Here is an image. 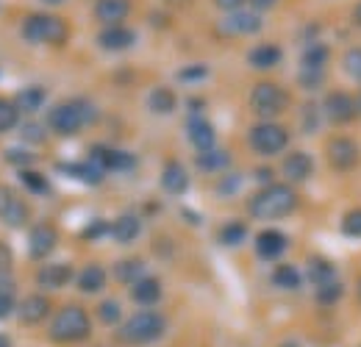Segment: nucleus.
<instances>
[{
    "label": "nucleus",
    "instance_id": "obj_56",
    "mask_svg": "<svg viewBox=\"0 0 361 347\" xmlns=\"http://www.w3.org/2000/svg\"><path fill=\"white\" fill-rule=\"evenodd\" d=\"M281 347H298L295 342H286V345H281Z\"/></svg>",
    "mask_w": 361,
    "mask_h": 347
},
{
    "label": "nucleus",
    "instance_id": "obj_15",
    "mask_svg": "<svg viewBox=\"0 0 361 347\" xmlns=\"http://www.w3.org/2000/svg\"><path fill=\"white\" fill-rule=\"evenodd\" d=\"M136 42V34L126 25H106L100 34H97V44L103 50H128Z\"/></svg>",
    "mask_w": 361,
    "mask_h": 347
},
{
    "label": "nucleus",
    "instance_id": "obj_3",
    "mask_svg": "<svg viewBox=\"0 0 361 347\" xmlns=\"http://www.w3.org/2000/svg\"><path fill=\"white\" fill-rule=\"evenodd\" d=\"M94 120V109H92L87 100H70V103H61L56 106L50 114H47V126L56 130L59 136H73L84 128L87 123Z\"/></svg>",
    "mask_w": 361,
    "mask_h": 347
},
{
    "label": "nucleus",
    "instance_id": "obj_47",
    "mask_svg": "<svg viewBox=\"0 0 361 347\" xmlns=\"http://www.w3.org/2000/svg\"><path fill=\"white\" fill-rule=\"evenodd\" d=\"M206 73H209V70H206V67H203V64H197V67H192V70H180V81H197V78H206Z\"/></svg>",
    "mask_w": 361,
    "mask_h": 347
},
{
    "label": "nucleus",
    "instance_id": "obj_12",
    "mask_svg": "<svg viewBox=\"0 0 361 347\" xmlns=\"http://www.w3.org/2000/svg\"><path fill=\"white\" fill-rule=\"evenodd\" d=\"M262 28V17L259 11H231L223 23V31L231 37H245V34H256Z\"/></svg>",
    "mask_w": 361,
    "mask_h": 347
},
{
    "label": "nucleus",
    "instance_id": "obj_37",
    "mask_svg": "<svg viewBox=\"0 0 361 347\" xmlns=\"http://www.w3.org/2000/svg\"><path fill=\"white\" fill-rule=\"evenodd\" d=\"M97 317H100L103 325H114V322H120L123 308H120V303H114V300H106V303L97 305Z\"/></svg>",
    "mask_w": 361,
    "mask_h": 347
},
{
    "label": "nucleus",
    "instance_id": "obj_32",
    "mask_svg": "<svg viewBox=\"0 0 361 347\" xmlns=\"http://www.w3.org/2000/svg\"><path fill=\"white\" fill-rule=\"evenodd\" d=\"M20 109H17V103L14 100H6V97H0V133H6V130L17 128V123H20Z\"/></svg>",
    "mask_w": 361,
    "mask_h": 347
},
{
    "label": "nucleus",
    "instance_id": "obj_6",
    "mask_svg": "<svg viewBox=\"0 0 361 347\" xmlns=\"http://www.w3.org/2000/svg\"><path fill=\"white\" fill-rule=\"evenodd\" d=\"M286 103H289L286 92L281 87H275V84H270V81L256 84L253 92H250V109L259 117H275V114H281L286 109Z\"/></svg>",
    "mask_w": 361,
    "mask_h": 347
},
{
    "label": "nucleus",
    "instance_id": "obj_49",
    "mask_svg": "<svg viewBox=\"0 0 361 347\" xmlns=\"http://www.w3.org/2000/svg\"><path fill=\"white\" fill-rule=\"evenodd\" d=\"M223 192H233V189H239V175H228V181H223V186H220Z\"/></svg>",
    "mask_w": 361,
    "mask_h": 347
},
{
    "label": "nucleus",
    "instance_id": "obj_16",
    "mask_svg": "<svg viewBox=\"0 0 361 347\" xmlns=\"http://www.w3.org/2000/svg\"><path fill=\"white\" fill-rule=\"evenodd\" d=\"M47 314H50V300H47L45 295H31L17 308V317H20L23 325H37V322L45 319Z\"/></svg>",
    "mask_w": 361,
    "mask_h": 347
},
{
    "label": "nucleus",
    "instance_id": "obj_1",
    "mask_svg": "<svg viewBox=\"0 0 361 347\" xmlns=\"http://www.w3.org/2000/svg\"><path fill=\"white\" fill-rule=\"evenodd\" d=\"M298 209V192L286 183H267L247 203V212L259 219H281Z\"/></svg>",
    "mask_w": 361,
    "mask_h": 347
},
{
    "label": "nucleus",
    "instance_id": "obj_46",
    "mask_svg": "<svg viewBox=\"0 0 361 347\" xmlns=\"http://www.w3.org/2000/svg\"><path fill=\"white\" fill-rule=\"evenodd\" d=\"M11 261H14V256H11V248H8L6 242H0V278L11 272Z\"/></svg>",
    "mask_w": 361,
    "mask_h": 347
},
{
    "label": "nucleus",
    "instance_id": "obj_48",
    "mask_svg": "<svg viewBox=\"0 0 361 347\" xmlns=\"http://www.w3.org/2000/svg\"><path fill=\"white\" fill-rule=\"evenodd\" d=\"M214 3H217V8H223V11H228V14H231V11H239V8H242L247 0H214Z\"/></svg>",
    "mask_w": 361,
    "mask_h": 347
},
{
    "label": "nucleus",
    "instance_id": "obj_8",
    "mask_svg": "<svg viewBox=\"0 0 361 347\" xmlns=\"http://www.w3.org/2000/svg\"><path fill=\"white\" fill-rule=\"evenodd\" d=\"M0 222H6L8 228H23L28 222L25 200H20V195L8 186H0Z\"/></svg>",
    "mask_w": 361,
    "mask_h": 347
},
{
    "label": "nucleus",
    "instance_id": "obj_45",
    "mask_svg": "<svg viewBox=\"0 0 361 347\" xmlns=\"http://www.w3.org/2000/svg\"><path fill=\"white\" fill-rule=\"evenodd\" d=\"M6 162H8V164H20V167H25V164L34 162V156L25 153V150H6Z\"/></svg>",
    "mask_w": 361,
    "mask_h": 347
},
{
    "label": "nucleus",
    "instance_id": "obj_42",
    "mask_svg": "<svg viewBox=\"0 0 361 347\" xmlns=\"http://www.w3.org/2000/svg\"><path fill=\"white\" fill-rule=\"evenodd\" d=\"M345 70H348V75H353L356 81H361V50H350L345 56Z\"/></svg>",
    "mask_w": 361,
    "mask_h": 347
},
{
    "label": "nucleus",
    "instance_id": "obj_11",
    "mask_svg": "<svg viewBox=\"0 0 361 347\" xmlns=\"http://www.w3.org/2000/svg\"><path fill=\"white\" fill-rule=\"evenodd\" d=\"M56 242H59V236H56V231L47 222L34 225L31 233H28V256L31 259H47L53 253Z\"/></svg>",
    "mask_w": 361,
    "mask_h": 347
},
{
    "label": "nucleus",
    "instance_id": "obj_17",
    "mask_svg": "<svg viewBox=\"0 0 361 347\" xmlns=\"http://www.w3.org/2000/svg\"><path fill=\"white\" fill-rule=\"evenodd\" d=\"M186 133H189V142H192L197 150H212V147H214V128H212V123L203 120L200 114H192V117H189Z\"/></svg>",
    "mask_w": 361,
    "mask_h": 347
},
{
    "label": "nucleus",
    "instance_id": "obj_21",
    "mask_svg": "<svg viewBox=\"0 0 361 347\" xmlns=\"http://www.w3.org/2000/svg\"><path fill=\"white\" fill-rule=\"evenodd\" d=\"M286 250V236L281 231H262L256 236V253L262 259H278Z\"/></svg>",
    "mask_w": 361,
    "mask_h": 347
},
{
    "label": "nucleus",
    "instance_id": "obj_22",
    "mask_svg": "<svg viewBox=\"0 0 361 347\" xmlns=\"http://www.w3.org/2000/svg\"><path fill=\"white\" fill-rule=\"evenodd\" d=\"M139 231H142V222H139L134 214H123V217H117L111 222V236H114L120 245L134 242L136 236H139Z\"/></svg>",
    "mask_w": 361,
    "mask_h": 347
},
{
    "label": "nucleus",
    "instance_id": "obj_44",
    "mask_svg": "<svg viewBox=\"0 0 361 347\" xmlns=\"http://www.w3.org/2000/svg\"><path fill=\"white\" fill-rule=\"evenodd\" d=\"M23 139L39 145V142H45V130H42V126H37V123H28V126H23Z\"/></svg>",
    "mask_w": 361,
    "mask_h": 347
},
{
    "label": "nucleus",
    "instance_id": "obj_13",
    "mask_svg": "<svg viewBox=\"0 0 361 347\" xmlns=\"http://www.w3.org/2000/svg\"><path fill=\"white\" fill-rule=\"evenodd\" d=\"M92 162H97L103 170H131L136 164L131 153L114 150V147H103V145H94L92 147Z\"/></svg>",
    "mask_w": 361,
    "mask_h": 347
},
{
    "label": "nucleus",
    "instance_id": "obj_27",
    "mask_svg": "<svg viewBox=\"0 0 361 347\" xmlns=\"http://www.w3.org/2000/svg\"><path fill=\"white\" fill-rule=\"evenodd\" d=\"M106 286V272H103V267H97V264H90V267H84L81 269V275H78V289L81 292H100Z\"/></svg>",
    "mask_w": 361,
    "mask_h": 347
},
{
    "label": "nucleus",
    "instance_id": "obj_40",
    "mask_svg": "<svg viewBox=\"0 0 361 347\" xmlns=\"http://www.w3.org/2000/svg\"><path fill=\"white\" fill-rule=\"evenodd\" d=\"M322 78H325V70H317V67H300V75H298V81L306 89H317L322 84Z\"/></svg>",
    "mask_w": 361,
    "mask_h": 347
},
{
    "label": "nucleus",
    "instance_id": "obj_24",
    "mask_svg": "<svg viewBox=\"0 0 361 347\" xmlns=\"http://www.w3.org/2000/svg\"><path fill=\"white\" fill-rule=\"evenodd\" d=\"M59 170H64V173H70L73 178H78V181H84V183H90V186H94V183H100L103 181V167L97 164V162H84V164H61Z\"/></svg>",
    "mask_w": 361,
    "mask_h": 347
},
{
    "label": "nucleus",
    "instance_id": "obj_34",
    "mask_svg": "<svg viewBox=\"0 0 361 347\" xmlns=\"http://www.w3.org/2000/svg\"><path fill=\"white\" fill-rule=\"evenodd\" d=\"M325 61H328V47L325 44H309L303 50V67H317V70H325Z\"/></svg>",
    "mask_w": 361,
    "mask_h": 347
},
{
    "label": "nucleus",
    "instance_id": "obj_25",
    "mask_svg": "<svg viewBox=\"0 0 361 347\" xmlns=\"http://www.w3.org/2000/svg\"><path fill=\"white\" fill-rule=\"evenodd\" d=\"M247 61L256 70H270V67H275L281 61V47H275V44H259V47L250 50Z\"/></svg>",
    "mask_w": 361,
    "mask_h": 347
},
{
    "label": "nucleus",
    "instance_id": "obj_14",
    "mask_svg": "<svg viewBox=\"0 0 361 347\" xmlns=\"http://www.w3.org/2000/svg\"><path fill=\"white\" fill-rule=\"evenodd\" d=\"M128 14H131V0H97L94 3V17L103 25H123Z\"/></svg>",
    "mask_w": 361,
    "mask_h": 347
},
{
    "label": "nucleus",
    "instance_id": "obj_54",
    "mask_svg": "<svg viewBox=\"0 0 361 347\" xmlns=\"http://www.w3.org/2000/svg\"><path fill=\"white\" fill-rule=\"evenodd\" d=\"M42 3H47V6H61L64 0H42Z\"/></svg>",
    "mask_w": 361,
    "mask_h": 347
},
{
    "label": "nucleus",
    "instance_id": "obj_23",
    "mask_svg": "<svg viewBox=\"0 0 361 347\" xmlns=\"http://www.w3.org/2000/svg\"><path fill=\"white\" fill-rule=\"evenodd\" d=\"M131 298H134L139 305H153L159 303L161 298V284L156 278H139L131 289Z\"/></svg>",
    "mask_w": 361,
    "mask_h": 347
},
{
    "label": "nucleus",
    "instance_id": "obj_55",
    "mask_svg": "<svg viewBox=\"0 0 361 347\" xmlns=\"http://www.w3.org/2000/svg\"><path fill=\"white\" fill-rule=\"evenodd\" d=\"M356 111H361V95L356 97Z\"/></svg>",
    "mask_w": 361,
    "mask_h": 347
},
{
    "label": "nucleus",
    "instance_id": "obj_50",
    "mask_svg": "<svg viewBox=\"0 0 361 347\" xmlns=\"http://www.w3.org/2000/svg\"><path fill=\"white\" fill-rule=\"evenodd\" d=\"M250 3H253V8H256V11H267V8H272L278 0H250Z\"/></svg>",
    "mask_w": 361,
    "mask_h": 347
},
{
    "label": "nucleus",
    "instance_id": "obj_10",
    "mask_svg": "<svg viewBox=\"0 0 361 347\" xmlns=\"http://www.w3.org/2000/svg\"><path fill=\"white\" fill-rule=\"evenodd\" d=\"M322 111H325V117H328L331 123L342 126V123H350V120L356 117V100H350L345 92H331V95L325 97Z\"/></svg>",
    "mask_w": 361,
    "mask_h": 347
},
{
    "label": "nucleus",
    "instance_id": "obj_31",
    "mask_svg": "<svg viewBox=\"0 0 361 347\" xmlns=\"http://www.w3.org/2000/svg\"><path fill=\"white\" fill-rule=\"evenodd\" d=\"M300 272L292 267V264H281V267H275V272H272V284L275 286H281V289H298L300 286Z\"/></svg>",
    "mask_w": 361,
    "mask_h": 347
},
{
    "label": "nucleus",
    "instance_id": "obj_36",
    "mask_svg": "<svg viewBox=\"0 0 361 347\" xmlns=\"http://www.w3.org/2000/svg\"><path fill=\"white\" fill-rule=\"evenodd\" d=\"M309 275H312V281H314L317 286H322V284L334 281V267H331V261L314 259V261H312V269H309Z\"/></svg>",
    "mask_w": 361,
    "mask_h": 347
},
{
    "label": "nucleus",
    "instance_id": "obj_30",
    "mask_svg": "<svg viewBox=\"0 0 361 347\" xmlns=\"http://www.w3.org/2000/svg\"><path fill=\"white\" fill-rule=\"evenodd\" d=\"M114 275H117L120 284H131V286H134L139 278H145V264H142L139 259H126L117 264Z\"/></svg>",
    "mask_w": 361,
    "mask_h": 347
},
{
    "label": "nucleus",
    "instance_id": "obj_28",
    "mask_svg": "<svg viewBox=\"0 0 361 347\" xmlns=\"http://www.w3.org/2000/svg\"><path fill=\"white\" fill-rule=\"evenodd\" d=\"M14 103H17V109L20 111H37L42 103H45V89L42 87H25L17 92V97H14Z\"/></svg>",
    "mask_w": 361,
    "mask_h": 347
},
{
    "label": "nucleus",
    "instance_id": "obj_7",
    "mask_svg": "<svg viewBox=\"0 0 361 347\" xmlns=\"http://www.w3.org/2000/svg\"><path fill=\"white\" fill-rule=\"evenodd\" d=\"M286 142H289V133L281 126H275V123H262V126L250 128V147L256 153H262V156L281 153L286 147Z\"/></svg>",
    "mask_w": 361,
    "mask_h": 347
},
{
    "label": "nucleus",
    "instance_id": "obj_26",
    "mask_svg": "<svg viewBox=\"0 0 361 347\" xmlns=\"http://www.w3.org/2000/svg\"><path fill=\"white\" fill-rule=\"evenodd\" d=\"M147 106L153 114H170L176 111V92L167 87H156L147 95Z\"/></svg>",
    "mask_w": 361,
    "mask_h": 347
},
{
    "label": "nucleus",
    "instance_id": "obj_4",
    "mask_svg": "<svg viewBox=\"0 0 361 347\" xmlns=\"http://www.w3.org/2000/svg\"><path fill=\"white\" fill-rule=\"evenodd\" d=\"M164 331H167V319L159 311H139L123 325L120 339L128 345H150V342L161 339Z\"/></svg>",
    "mask_w": 361,
    "mask_h": 347
},
{
    "label": "nucleus",
    "instance_id": "obj_35",
    "mask_svg": "<svg viewBox=\"0 0 361 347\" xmlns=\"http://www.w3.org/2000/svg\"><path fill=\"white\" fill-rule=\"evenodd\" d=\"M245 233H247L245 222H228L226 228L220 231V242H223L226 248H236V245L245 239Z\"/></svg>",
    "mask_w": 361,
    "mask_h": 347
},
{
    "label": "nucleus",
    "instance_id": "obj_20",
    "mask_svg": "<svg viewBox=\"0 0 361 347\" xmlns=\"http://www.w3.org/2000/svg\"><path fill=\"white\" fill-rule=\"evenodd\" d=\"M161 186H164V192H170V195H183V192L189 189V175H186L180 162L164 164V170H161Z\"/></svg>",
    "mask_w": 361,
    "mask_h": 347
},
{
    "label": "nucleus",
    "instance_id": "obj_41",
    "mask_svg": "<svg viewBox=\"0 0 361 347\" xmlns=\"http://www.w3.org/2000/svg\"><path fill=\"white\" fill-rule=\"evenodd\" d=\"M342 231H345L348 236H361V209H356V212H350V214H345V222H342Z\"/></svg>",
    "mask_w": 361,
    "mask_h": 347
},
{
    "label": "nucleus",
    "instance_id": "obj_51",
    "mask_svg": "<svg viewBox=\"0 0 361 347\" xmlns=\"http://www.w3.org/2000/svg\"><path fill=\"white\" fill-rule=\"evenodd\" d=\"M270 170H256V178H259V181H264V183H270Z\"/></svg>",
    "mask_w": 361,
    "mask_h": 347
},
{
    "label": "nucleus",
    "instance_id": "obj_57",
    "mask_svg": "<svg viewBox=\"0 0 361 347\" xmlns=\"http://www.w3.org/2000/svg\"><path fill=\"white\" fill-rule=\"evenodd\" d=\"M170 3H178V6H180V3H186V0H170Z\"/></svg>",
    "mask_w": 361,
    "mask_h": 347
},
{
    "label": "nucleus",
    "instance_id": "obj_38",
    "mask_svg": "<svg viewBox=\"0 0 361 347\" xmlns=\"http://www.w3.org/2000/svg\"><path fill=\"white\" fill-rule=\"evenodd\" d=\"M342 298V284H336V281H328V284H322L319 286V292H317V300L325 305L336 303Z\"/></svg>",
    "mask_w": 361,
    "mask_h": 347
},
{
    "label": "nucleus",
    "instance_id": "obj_18",
    "mask_svg": "<svg viewBox=\"0 0 361 347\" xmlns=\"http://www.w3.org/2000/svg\"><path fill=\"white\" fill-rule=\"evenodd\" d=\"M312 173H314V162H312L309 153H289V156L283 159V175H286L289 181H295V183L309 181Z\"/></svg>",
    "mask_w": 361,
    "mask_h": 347
},
{
    "label": "nucleus",
    "instance_id": "obj_19",
    "mask_svg": "<svg viewBox=\"0 0 361 347\" xmlns=\"http://www.w3.org/2000/svg\"><path fill=\"white\" fill-rule=\"evenodd\" d=\"M70 278H73L70 264H47V267L39 269L37 284H39L42 289H61L64 284H70Z\"/></svg>",
    "mask_w": 361,
    "mask_h": 347
},
{
    "label": "nucleus",
    "instance_id": "obj_29",
    "mask_svg": "<svg viewBox=\"0 0 361 347\" xmlns=\"http://www.w3.org/2000/svg\"><path fill=\"white\" fill-rule=\"evenodd\" d=\"M231 164V156H228L226 150H200V156H197V167L200 170H206V173H217V170H223Z\"/></svg>",
    "mask_w": 361,
    "mask_h": 347
},
{
    "label": "nucleus",
    "instance_id": "obj_52",
    "mask_svg": "<svg viewBox=\"0 0 361 347\" xmlns=\"http://www.w3.org/2000/svg\"><path fill=\"white\" fill-rule=\"evenodd\" d=\"M0 347H11V339L6 334H0Z\"/></svg>",
    "mask_w": 361,
    "mask_h": 347
},
{
    "label": "nucleus",
    "instance_id": "obj_39",
    "mask_svg": "<svg viewBox=\"0 0 361 347\" xmlns=\"http://www.w3.org/2000/svg\"><path fill=\"white\" fill-rule=\"evenodd\" d=\"M11 311H14V289H11L8 281L0 278V319L8 317Z\"/></svg>",
    "mask_w": 361,
    "mask_h": 347
},
{
    "label": "nucleus",
    "instance_id": "obj_2",
    "mask_svg": "<svg viewBox=\"0 0 361 347\" xmlns=\"http://www.w3.org/2000/svg\"><path fill=\"white\" fill-rule=\"evenodd\" d=\"M92 334L90 314L78 305H67L53 317L50 325V339L61 342V345H73V342H84Z\"/></svg>",
    "mask_w": 361,
    "mask_h": 347
},
{
    "label": "nucleus",
    "instance_id": "obj_9",
    "mask_svg": "<svg viewBox=\"0 0 361 347\" xmlns=\"http://www.w3.org/2000/svg\"><path fill=\"white\" fill-rule=\"evenodd\" d=\"M328 162H331V167L339 170V173L353 170V167L359 164V147H356V142L348 139V136L334 139V142L328 145Z\"/></svg>",
    "mask_w": 361,
    "mask_h": 347
},
{
    "label": "nucleus",
    "instance_id": "obj_5",
    "mask_svg": "<svg viewBox=\"0 0 361 347\" xmlns=\"http://www.w3.org/2000/svg\"><path fill=\"white\" fill-rule=\"evenodd\" d=\"M67 34V23L53 14H31L23 23V39L31 44H64Z\"/></svg>",
    "mask_w": 361,
    "mask_h": 347
},
{
    "label": "nucleus",
    "instance_id": "obj_33",
    "mask_svg": "<svg viewBox=\"0 0 361 347\" xmlns=\"http://www.w3.org/2000/svg\"><path fill=\"white\" fill-rule=\"evenodd\" d=\"M20 181H23V186L28 189V192H34V195H47L50 192V183H47V178L42 173H37V170H20Z\"/></svg>",
    "mask_w": 361,
    "mask_h": 347
},
{
    "label": "nucleus",
    "instance_id": "obj_43",
    "mask_svg": "<svg viewBox=\"0 0 361 347\" xmlns=\"http://www.w3.org/2000/svg\"><path fill=\"white\" fill-rule=\"evenodd\" d=\"M106 231H111V225H109L106 219H92L90 225L84 228V233H81V236H84V239H97V236H103Z\"/></svg>",
    "mask_w": 361,
    "mask_h": 347
},
{
    "label": "nucleus",
    "instance_id": "obj_53",
    "mask_svg": "<svg viewBox=\"0 0 361 347\" xmlns=\"http://www.w3.org/2000/svg\"><path fill=\"white\" fill-rule=\"evenodd\" d=\"M353 17H356V23H359V25H361V3H359V6H356V11H353Z\"/></svg>",
    "mask_w": 361,
    "mask_h": 347
}]
</instances>
